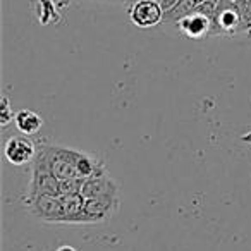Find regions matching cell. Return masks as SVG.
I'll list each match as a JSON object with an SVG mask.
<instances>
[{
    "label": "cell",
    "mask_w": 251,
    "mask_h": 251,
    "mask_svg": "<svg viewBox=\"0 0 251 251\" xmlns=\"http://www.w3.org/2000/svg\"><path fill=\"white\" fill-rule=\"evenodd\" d=\"M40 195L60 196V181L53 176L52 169H50L47 151L42 141L36 148L35 160L31 162V182H29L28 189V200Z\"/></svg>",
    "instance_id": "1"
},
{
    "label": "cell",
    "mask_w": 251,
    "mask_h": 251,
    "mask_svg": "<svg viewBox=\"0 0 251 251\" xmlns=\"http://www.w3.org/2000/svg\"><path fill=\"white\" fill-rule=\"evenodd\" d=\"M43 148L47 151L50 169L59 181L77 177V158L81 155L79 150L62 147V145L47 143V141H43Z\"/></svg>",
    "instance_id": "2"
},
{
    "label": "cell",
    "mask_w": 251,
    "mask_h": 251,
    "mask_svg": "<svg viewBox=\"0 0 251 251\" xmlns=\"http://www.w3.org/2000/svg\"><path fill=\"white\" fill-rule=\"evenodd\" d=\"M16 127L19 129L21 134H26V136H33L36 134L43 126V119L38 112L29 110V108H21L19 112H16Z\"/></svg>",
    "instance_id": "11"
},
{
    "label": "cell",
    "mask_w": 251,
    "mask_h": 251,
    "mask_svg": "<svg viewBox=\"0 0 251 251\" xmlns=\"http://www.w3.org/2000/svg\"><path fill=\"white\" fill-rule=\"evenodd\" d=\"M28 208L36 219L49 224H64V208L60 196L40 195L28 200Z\"/></svg>",
    "instance_id": "5"
},
{
    "label": "cell",
    "mask_w": 251,
    "mask_h": 251,
    "mask_svg": "<svg viewBox=\"0 0 251 251\" xmlns=\"http://www.w3.org/2000/svg\"><path fill=\"white\" fill-rule=\"evenodd\" d=\"M36 148H38V145H35V141L29 140L26 134H21V136L9 138L4 148V155L9 164L21 167V165L31 164L35 160Z\"/></svg>",
    "instance_id": "7"
},
{
    "label": "cell",
    "mask_w": 251,
    "mask_h": 251,
    "mask_svg": "<svg viewBox=\"0 0 251 251\" xmlns=\"http://www.w3.org/2000/svg\"><path fill=\"white\" fill-rule=\"evenodd\" d=\"M64 208V224L71 226H84V203L83 195H62L60 196Z\"/></svg>",
    "instance_id": "10"
},
{
    "label": "cell",
    "mask_w": 251,
    "mask_h": 251,
    "mask_svg": "<svg viewBox=\"0 0 251 251\" xmlns=\"http://www.w3.org/2000/svg\"><path fill=\"white\" fill-rule=\"evenodd\" d=\"M81 195L84 198H105V196H119V184L110 177L107 169L97 172L91 177L84 179Z\"/></svg>",
    "instance_id": "8"
},
{
    "label": "cell",
    "mask_w": 251,
    "mask_h": 251,
    "mask_svg": "<svg viewBox=\"0 0 251 251\" xmlns=\"http://www.w3.org/2000/svg\"><path fill=\"white\" fill-rule=\"evenodd\" d=\"M14 119L16 114L11 108V101H9L7 97H2V101H0V126H7Z\"/></svg>",
    "instance_id": "15"
},
{
    "label": "cell",
    "mask_w": 251,
    "mask_h": 251,
    "mask_svg": "<svg viewBox=\"0 0 251 251\" xmlns=\"http://www.w3.org/2000/svg\"><path fill=\"white\" fill-rule=\"evenodd\" d=\"M165 9L158 0H136L129 7V19L134 26L148 29L164 23Z\"/></svg>",
    "instance_id": "4"
},
{
    "label": "cell",
    "mask_w": 251,
    "mask_h": 251,
    "mask_svg": "<svg viewBox=\"0 0 251 251\" xmlns=\"http://www.w3.org/2000/svg\"><path fill=\"white\" fill-rule=\"evenodd\" d=\"M198 0H179L174 7H171L169 11H165L164 23H172V25H177L182 18L189 16L196 7H198Z\"/></svg>",
    "instance_id": "12"
},
{
    "label": "cell",
    "mask_w": 251,
    "mask_h": 251,
    "mask_svg": "<svg viewBox=\"0 0 251 251\" xmlns=\"http://www.w3.org/2000/svg\"><path fill=\"white\" fill-rule=\"evenodd\" d=\"M121 200L119 196L88 198L84 203V226H95L110 220L117 213Z\"/></svg>",
    "instance_id": "6"
},
{
    "label": "cell",
    "mask_w": 251,
    "mask_h": 251,
    "mask_svg": "<svg viewBox=\"0 0 251 251\" xmlns=\"http://www.w3.org/2000/svg\"><path fill=\"white\" fill-rule=\"evenodd\" d=\"M176 26L189 40H203L212 33V19L196 11H193L189 16L182 18Z\"/></svg>",
    "instance_id": "9"
},
{
    "label": "cell",
    "mask_w": 251,
    "mask_h": 251,
    "mask_svg": "<svg viewBox=\"0 0 251 251\" xmlns=\"http://www.w3.org/2000/svg\"><path fill=\"white\" fill-rule=\"evenodd\" d=\"M158 2H160V4H162V7H164L165 11H169V9H171V7H174V5L177 4L179 0H158Z\"/></svg>",
    "instance_id": "17"
},
{
    "label": "cell",
    "mask_w": 251,
    "mask_h": 251,
    "mask_svg": "<svg viewBox=\"0 0 251 251\" xmlns=\"http://www.w3.org/2000/svg\"><path fill=\"white\" fill-rule=\"evenodd\" d=\"M84 179L83 177H73L60 181V196L62 195H79L83 189Z\"/></svg>",
    "instance_id": "14"
},
{
    "label": "cell",
    "mask_w": 251,
    "mask_h": 251,
    "mask_svg": "<svg viewBox=\"0 0 251 251\" xmlns=\"http://www.w3.org/2000/svg\"><path fill=\"white\" fill-rule=\"evenodd\" d=\"M57 251H77L74 246H69V244H64V246L57 248Z\"/></svg>",
    "instance_id": "18"
},
{
    "label": "cell",
    "mask_w": 251,
    "mask_h": 251,
    "mask_svg": "<svg viewBox=\"0 0 251 251\" xmlns=\"http://www.w3.org/2000/svg\"><path fill=\"white\" fill-rule=\"evenodd\" d=\"M220 2V0H219ZM243 35V19L236 4L220 2L215 16L212 19L210 36H239Z\"/></svg>",
    "instance_id": "3"
},
{
    "label": "cell",
    "mask_w": 251,
    "mask_h": 251,
    "mask_svg": "<svg viewBox=\"0 0 251 251\" xmlns=\"http://www.w3.org/2000/svg\"><path fill=\"white\" fill-rule=\"evenodd\" d=\"M236 7L243 19V36L251 38V0H236Z\"/></svg>",
    "instance_id": "13"
},
{
    "label": "cell",
    "mask_w": 251,
    "mask_h": 251,
    "mask_svg": "<svg viewBox=\"0 0 251 251\" xmlns=\"http://www.w3.org/2000/svg\"><path fill=\"white\" fill-rule=\"evenodd\" d=\"M98 2H110V4H121V5H133L136 0H98Z\"/></svg>",
    "instance_id": "16"
}]
</instances>
